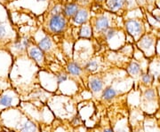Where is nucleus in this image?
I'll return each mask as SVG.
<instances>
[{
    "instance_id": "18",
    "label": "nucleus",
    "mask_w": 160,
    "mask_h": 132,
    "mask_svg": "<svg viewBox=\"0 0 160 132\" xmlns=\"http://www.w3.org/2000/svg\"><path fill=\"white\" fill-rule=\"evenodd\" d=\"M99 68V62L96 59H91L89 60L86 66V70L89 72H94L96 71Z\"/></svg>"
},
{
    "instance_id": "16",
    "label": "nucleus",
    "mask_w": 160,
    "mask_h": 132,
    "mask_svg": "<svg viewBox=\"0 0 160 132\" xmlns=\"http://www.w3.org/2000/svg\"><path fill=\"white\" fill-rule=\"evenodd\" d=\"M143 97L145 99H147L148 101H154L155 98L157 97V92L156 90L152 89V88H149L147 89L144 93H143Z\"/></svg>"
},
{
    "instance_id": "7",
    "label": "nucleus",
    "mask_w": 160,
    "mask_h": 132,
    "mask_svg": "<svg viewBox=\"0 0 160 132\" xmlns=\"http://www.w3.org/2000/svg\"><path fill=\"white\" fill-rule=\"evenodd\" d=\"M80 7H81V6H80L79 4L76 3V2L68 3V4L63 6L62 14L68 20H69V19L71 20L76 15V13L78 12V11L79 10Z\"/></svg>"
},
{
    "instance_id": "3",
    "label": "nucleus",
    "mask_w": 160,
    "mask_h": 132,
    "mask_svg": "<svg viewBox=\"0 0 160 132\" xmlns=\"http://www.w3.org/2000/svg\"><path fill=\"white\" fill-rule=\"evenodd\" d=\"M127 33L135 41L140 40L144 33V26L141 21L137 19H129L125 22Z\"/></svg>"
},
{
    "instance_id": "21",
    "label": "nucleus",
    "mask_w": 160,
    "mask_h": 132,
    "mask_svg": "<svg viewBox=\"0 0 160 132\" xmlns=\"http://www.w3.org/2000/svg\"><path fill=\"white\" fill-rule=\"evenodd\" d=\"M137 5V2L136 0H126V9H132V8H135Z\"/></svg>"
},
{
    "instance_id": "20",
    "label": "nucleus",
    "mask_w": 160,
    "mask_h": 132,
    "mask_svg": "<svg viewBox=\"0 0 160 132\" xmlns=\"http://www.w3.org/2000/svg\"><path fill=\"white\" fill-rule=\"evenodd\" d=\"M6 34H7L6 26L5 24H0V42H2L6 38Z\"/></svg>"
},
{
    "instance_id": "17",
    "label": "nucleus",
    "mask_w": 160,
    "mask_h": 132,
    "mask_svg": "<svg viewBox=\"0 0 160 132\" xmlns=\"http://www.w3.org/2000/svg\"><path fill=\"white\" fill-rule=\"evenodd\" d=\"M141 79H142V83L144 85H150V84H152L155 77L154 75L149 74V72H146V73H143L142 75Z\"/></svg>"
},
{
    "instance_id": "11",
    "label": "nucleus",
    "mask_w": 160,
    "mask_h": 132,
    "mask_svg": "<svg viewBox=\"0 0 160 132\" xmlns=\"http://www.w3.org/2000/svg\"><path fill=\"white\" fill-rule=\"evenodd\" d=\"M138 45L140 46V48H142V50H149L152 46L154 45V38H152L149 35H144L140 39Z\"/></svg>"
},
{
    "instance_id": "26",
    "label": "nucleus",
    "mask_w": 160,
    "mask_h": 132,
    "mask_svg": "<svg viewBox=\"0 0 160 132\" xmlns=\"http://www.w3.org/2000/svg\"><path fill=\"white\" fill-rule=\"evenodd\" d=\"M115 132H126V130H122V129H119V130H118L117 131Z\"/></svg>"
},
{
    "instance_id": "6",
    "label": "nucleus",
    "mask_w": 160,
    "mask_h": 132,
    "mask_svg": "<svg viewBox=\"0 0 160 132\" xmlns=\"http://www.w3.org/2000/svg\"><path fill=\"white\" fill-rule=\"evenodd\" d=\"M103 5L105 10L110 12H118L126 10V0H106Z\"/></svg>"
},
{
    "instance_id": "5",
    "label": "nucleus",
    "mask_w": 160,
    "mask_h": 132,
    "mask_svg": "<svg viewBox=\"0 0 160 132\" xmlns=\"http://www.w3.org/2000/svg\"><path fill=\"white\" fill-rule=\"evenodd\" d=\"M90 12H89V8L86 6H81L80 9L76 13L74 17L72 18V21L75 25H79L82 26L83 24L89 22L90 21Z\"/></svg>"
},
{
    "instance_id": "25",
    "label": "nucleus",
    "mask_w": 160,
    "mask_h": 132,
    "mask_svg": "<svg viewBox=\"0 0 160 132\" xmlns=\"http://www.w3.org/2000/svg\"><path fill=\"white\" fill-rule=\"evenodd\" d=\"M103 132H115L112 129H110V128H108V129H105Z\"/></svg>"
},
{
    "instance_id": "19",
    "label": "nucleus",
    "mask_w": 160,
    "mask_h": 132,
    "mask_svg": "<svg viewBox=\"0 0 160 132\" xmlns=\"http://www.w3.org/2000/svg\"><path fill=\"white\" fill-rule=\"evenodd\" d=\"M118 33V29L117 28H115V27H111L110 29H108L107 31H106V33L103 35V36L105 37V39L106 40H111L113 37H114Z\"/></svg>"
},
{
    "instance_id": "10",
    "label": "nucleus",
    "mask_w": 160,
    "mask_h": 132,
    "mask_svg": "<svg viewBox=\"0 0 160 132\" xmlns=\"http://www.w3.org/2000/svg\"><path fill=\"white\" fill-rule=\"evenodd\" d=\"M127 72L132 76H142L143 74L142 67L136 61H132L131 63L129 64V66L127 67Z\"/></svg>"
},
{
    "instance_id": "9",
    "label": "nucleus",
    "mask_w": 160,
    "mask_h": 132,
    "mask_svg": "<svg viewBox=\"0 0 160 132\" xmlns=\"http://www.w3.org/2000/svg\"><path fill=\"white\" fill-rule=\"evenodd\" d=\"M38 45L44 52H50L53 49V43L49 35H46L43 39H41Z\"/></svg>"
},
{
    "instance_id": "2",
    "label": "nucleus",
    "mask_w": 160,
    "mask_h": 132,
    "mask_svg": "<svg viewBox=\"0 0 160 132\" xmlns=\"http://www.w3.org/2000/svg\"><path fill=\"white\" fill-rule=\"evenodd\" d=\"M110 18L106 13L98 14L95 18L90 21L92 32L95 35H103L106 33V31L109 29L112 26H110Z\"/></svg>"
},
{
    "instance_id": "8",
    "label": "nucleus",
    "mask_w": 160,
    "mask_h": 132,
    "mask_svg": "<svg viewBox=\"0 0 160 132\" xmlns=\"http://www.w3.org/2000/svg\"><path fill=\"white\" fill-rule=\"evenodd\" d=\"M89 87H90V90L92 91V93L94 94H98L100 92L102 93L103 88H104V83H103V81L97 76H92L90 78L89 81Z\"/></svg>"
},
{
    "instance_id": "23",
    "label": "nucleus",
    "mask_w": 160,
    "mask_h": 132,
    "mask_svg": "<svg viewBox=\"0 0 160 132\" xmlns=\"http://www.w3.org/2000/svg\"><path fill=\"white\" fill-rule=\"evenodd\" d=\"M73 2H76L78 4H79L80 6H84V4H86L87 0H73Z\"/></svg>"
},
{
    "instance_id": "12",
    "label": "nucleus",
    "mask_w": 160,
    "mask_h": 132,
    "mask_svg": "<svg viewBox=\"0 0 160 132\" xmlns=\"http://www.w3.org/2000/svg\"><path fill=\"white\" fill-rule=\"evenodd\" d=\"M92 35H93V32H92V28L90 21L86 23V24H83V25L80 27L79 35L81 37H84V38H90Z\"/></svg>"
},
{
    "instance_id": "4",
    "label": "nucleus",
    "mask_w": 160,
    "mask_h": 132,
    "mask_svg": "<svg viewBox=\"0 0 160 132\" xmlns=\"http://www.w3.org/2000/svg\"><path fill=\"white\" fill-rule=\"evenodd\" d=\"M27 52L30 59H32L39 66H43L46 59H45V52L40 49L38 45H35L29 43L27 48Z\"/></svg>"
},
{
    "instance_id": "24",
    "label": "nucleus",
    "mask_w": 160,
    "mask_h": 132,
    "mask_svg": "<svg viewBox=\"0 0 160 132\" xmlns=\"http://www.w3.org/2000/svg\"><path fill=\"white\" fill-rule=\"evenodd\" d=\"M105 1H106V0H94L95 3H97V4H102V5Z\"/></svg>"
},
{
    "instance_id": "27",
    "label": "nucleus",
    "mask_w": 160,
    "mask_h": 132,
    "mask_svg": "<svg viewBox=\"0 0 160 132\" xmlns=\"http://www.w3.org/2000/svg\"><path fill=\"white\" fill-rule=\"evenodd\" d=\"M37 1H46V0H37Z\"/></svg>"
},
{
    "instance_id": "15",
    "label": "nucleus",
    "mask_w": 160,
    "mask_h": 132,
    "mask_svg": "<svg viewBox=\"0 0 160 132\" xmlns=\"http://www.w3.org/2000/svg\"><path fill=\"white\" fill-rule=\"evenodd\" d=\"M117 96V92L112 87H107L103 90L102 97L104 100H111Z\"/></svg>"
},
{
    "instance_id": "14",
    "label": "nucleus",
    "mask_w": 160,
    "mask_h": 132,
    "mask_svg": "<svg viewBox=\"0 0 160 132\" xmlns=\"http://www.w3.org/2000/svg\"><path fill=\"white\" fill-rule=\"evenodd\" d=\"M13 103V98L11 95L4 94L0 96V108H6L12 106Z\"/></svg>"
},
{
    "instance_id": "13",
    "label": "nucleus",
    "mask_w": 160,
    "mask_h": 132,
    "mask_svg": "<svg viewBox=\"0 0 160 132\" xmlns=\"http://www.w3.org/2000/svg\"><path fill=\"white\" fill-rule=\"evenodd\" d=\"M67 70H68V73L70 74V75H80L82 74L83 70H82V68L80 67L79 65L76 62H70V63L68 64V67H67Z\"/></svg>"
},
{
    "instance_id": "22",
    "label": "nucleus",
    "mask_w": 160,
    "mask_h": 132,
    "mask_svg": "<svg viewBox=\"0 0 160 132\" xmlns=\"http://www.w3.org/2000/svg\"><path fill=\"white\" fill-rule=\"evenodd\" d=\"M68 79V75L66 73H61L57 75L58 82H63Z\"/></svg>"
},
{
    "instance_id": "1",
    "label": "nucleus",
    "mask_w": 160,
    "mask_h": 132,
    "mask_svg": "<svg viewBox=\"0 0 160 132\" xmlns=\"http://www.w3.org/2000/svg\"><path fill=\"white\" fill-rule=\"evenodd\" d=\"M68 27V19L62 14H49L45 24L47 34L57 35L63 33Z\"/></svg>"
}]
</instances>
